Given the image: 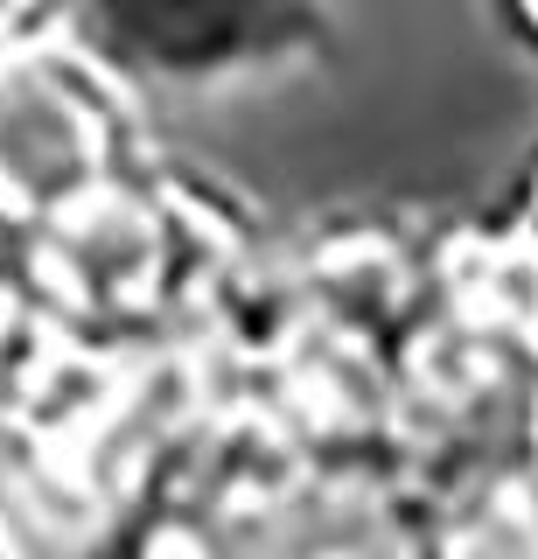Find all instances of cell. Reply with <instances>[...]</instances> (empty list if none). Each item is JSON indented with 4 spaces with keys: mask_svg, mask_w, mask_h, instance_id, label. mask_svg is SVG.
I'll return each instance as SVG.
<instances>
[{
    "mask_svg": "<svg viewBox=\"0 0 538 559\" xmlns=\"http://www.w3.org/2000/svg\"><path fill=\"white\" fill-rule=\"evenodd\" d=\"M106 168V127L92 98L49 63H0V210L49 217L92 203Z\"/></svg>",
    "mask_w": 538,
    "mask_h": 559,
    "instance_id": "1",
    "label": "cell"
},
{
    "mask_svg": "<svg viewBox=\"0 0 538 559\" xmlns=\"http://www.w3.org/2000/svg\"><path fill=\"white\" fill-rule=\"evenodd\" d=\"M28 8H36V0H0V35H8L14 22H22V14H28Z\"/></svg>",
    "mask_w": 538,
    "mask_h": 559,
    "instance_id": "2",
    "label": "cell"
},
{
    "mask_svg": "<svg viewBox=\"0 0 538 559\" xmlns=\"http://www.w3.org/2000/svg\"><path fill=\"white\" fill-rule=\"evenodd\" d=\"M531 8H538V0H531Z\"/></svg>",
    "mask_w": 538,
    "mask_h": 559,
    "instance_id": "3",
    "label": "cell"
}]
</instances>
